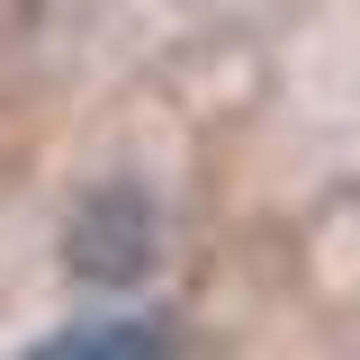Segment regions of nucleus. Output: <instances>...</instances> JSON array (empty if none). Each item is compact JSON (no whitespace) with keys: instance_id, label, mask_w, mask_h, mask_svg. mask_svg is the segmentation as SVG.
<instances>
[{"instance_id":"f257e3e1","label":"nucleus","mask_w":360,"mask_h":360,"mask_svg":"<svg viewBox=\"0 0 360 360\" xmlns=\"http://www.w3.org/2000/svg\"><path fill=\"white\" fill-rule=\"evenodd\" d=\"M63 262L82 279H99V288L144 279V262H153V207H144V189H127V180L117 189H90V207L63 234Z\"/></svg>"},{"instance_id":"f03ea898","label":"nucleus","mask_w":360,"mask_h":360,"mask_svg":"<svg viewBox=\"0 0 360 360\" xmlns=\"http://www.w3.org/2000/svg\"><path fill=\"white\" fill-rule=\"evenodd\" d=\"M27 360H172V333L144 315H108V324H72V333L37 342Z\"/></svg>"}]
</instances>
